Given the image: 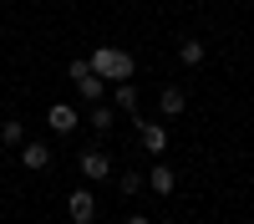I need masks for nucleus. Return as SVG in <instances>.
I'll list each match as a JSON object with an SVG mask.
<instances>
[{
	"mask_svg": "<svg viewBox=\"0 0 254 224\" xmlns=\"http://www.w3.org/2000/svg\"><path fill=\"white\" fill-rule=\"evenodd\" d=\"M87 67L107 81H132V72H137V61H132V51H117V46H97V51H87Z\"/></svg>",
	"mask_w": 254,
	"mask_h": 224,
	"instance_id": "f257e3e1",
	"label": "nucleus"
},
{
	"mask_svg": "<svg viewBox=\"0 0 254 224\" xmlns=\"http://www.w3.org/2000/svg\"><path fill=\"white\" fill-rule=\"evenodd\" d=\"M132 122H137V143L153 158H163V148H168V128H163V117H137L132 112Z\"/></svg>",
	"mask_w": 254,
	"mask_h": 224,
	"instance_id": "f03ea898",
	"label": "nucleus"
},
{
	"mask_svg": "<svg viewBox=\"0 0 254 224\" xmlns=\"http://www.w3.org/2000/svg\"><path fill=\"white\" fill-rule=\"evenodd\" d=\"M81 178H87V183L112 178V158L102 153V148H87V153H81Z\"/></svg>",
	"mask_w": 254,
	"mask_h": 224,
	"instance_id": "7ed1b4c3",
	"label": "nucleus"
},
{
	"mask_svg": "<svg viewBox=\"0 0 254 224\" xmlns=\"http://www.w3.org/2000/svg\"><path fill=\"white\" fill-rule=\"evenodd\" d=\"M66 214H71V224H92V219H97V199H92V189H76V194L66 199Z\"/></svg>",
	"mask_w": 254,
	"mask_h": 224,
	"instance_id": "20e7f679",
	"label": "nucleus"
},
{
	"mask_svg": "<svg viewBox=\"0 0 254 224\" xmlns=\"http://www.w3.org/2000/svg\"><path fill=\"white\" fill-rule=\"evenodd\" d=\"M76 107H71V102H51V112H46V128L51 133H76Z\"/></svg>",
	"mask_w": 254,
	"mask_h": 224,
	"instance_id": "39448f33",
	"label": "nucleus"
},
{
	"mask_svg": "<svg viewBox=\"0 0 254 224\" xmlns=\"http://www.w3.org/2000/svg\"><path fill=\"white\" fill-rule=\"evenodd\" d=\"M20 168L46 173V168H51V148H46V143H20Z\"/></svg>",
	"mask_w": 254,
	"mask_h": 224,
	"instance_id": "423d86ee",
	"label": "nucleus"
},
{
	"mask_svg": "<svg viewBox=\"0 0 254 224\" xmlns=\"http://www.w3.org/2000/svg\"><path fill=\"white\" fill-rule=\"evenodd\" d=\"M158 112H163V117H183V112H188V92H183V87H163V92H158Z\"/></svg>",
	"mask_w": 254,
	"mask_h": 224,
	"instance_id": "0eeeda50",
	"label": "nucleus"
},
{
	"mask_svg": "<svg viewBox=\"0 0 254 224\" xmlns=\"http://www.w3.org/2000/svg\"><path fill=\"white\" fill-rule=\"evenodd\" d=\"M173 183H178V178H173V168H168L163 158L147 168V189H153V194H163V199H168V194H173Z\"/></svg>",
	"mask_w": 254,
	"mask_h": 224,
	"instance_id": "6e6552de",
	"label": "nucleus"
},
{
	"mask_svg": "<svg viewBox=\"0 0 254 224\" xmlns=\"http://www.w3.org/2000/svg\"><path fill=\"white\" fill-rule=\"evenodd\" d=\"M107 92H112V107H117V112H127V117L137 112V87H132V81H112Z\"/></svg>",
	"mask_w": 254,
	"mask_h": 224,
	"instance_id": "1a4fd4ad",
	"label": "nucleus"
},
{
	"mask_svg": "<svg viewBox=\"0 0 254 224\" xmlns=\"http://www.w3.org/2000/svg\"><path fill=\"white\" fill-rule=\"evenodd\" d=\"M76 87H81V102H102V97H107V81H102L97 72H81Z\"/></svg>",
	"mask_w": 254,
	"mask_h": 224,
	"instance_id": "9d476101",
	"label": "nucleus"
},
{
	"mask_svg": "<svg viewBox=\"0 0 254 224\" xmlns=\"http://www.w3.org/2000/svg\"><path fill=\"white\" fill-rule=\"evenodd\" d=\"M178 61H183V67H203V41L198 36H183L178 41Z\"/></svg>",
	"mask_w": 254,
	"mask_h": 224,
	"instance_id": "9b49d317",
	"label": "nucleus"
},
{
	"mask_svg": "<svg viewBox=\"0 0 254 224\" xmlns=\"http://www.w3.org/2000/svg\"><path fill=\"white\" fill-rule=\"evenodd\" d=\"M0 143H5V148H20V143H26V122L5 117V122H0Z\"/></svg>",
	"mask_w": 254,
	"mask_h": 224,
	"instance_id": "f8f14e48",
	"label": "nucleus"
},
{
	"mask_svg": "<svg viewBox=\"0 0 254 224\" xmlns=\"http://www.w3.org/2000/svg\"><path fill=\"white\" fill-rule=\"evenodd\" d=\"M117 122V107H102V102H92V133H107Z\"/></svg>",
	"mask_w": 254,
	"mask_h": 224,
	"instance_id": "ddd939ff",
	"label": "nucleus"
},
{
	"mask_svg": "<svg viewBox=\"0 0 254 224\" xmlns=\"http://www.w3.org/2000/svg\"><path fill=\"white\" fill-rule=\"evenodd\" d=\"M117 189H122L127 199H132L137 189H147V173H117Z\"/></svg>",
	"mask_w": 254,
	"mask_h": 224,
	"instance_id": "4468645a",
	"label": "nucleus"
},
{
	"mask_svg": "<svg viewBox=\"0 0 254 224\" xmlns=\"http://www.w3.org/2000/svg\"><path fill=\"white\" fill-rule=\"evenodd\" d=\"M122 224H153V219H147V214H127Z\"/></svg>",
	"mask_w": 254,
	"mask_h": 224,
	"instance_id": "2eb2a0df",
	"label": "nucleus"
}]
</instances>
